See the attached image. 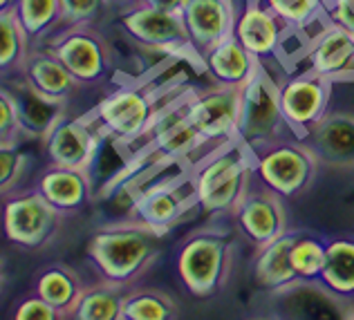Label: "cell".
I'll return each instance as SVG.
<instances>
[{
  "label": "cell",
  "mask_w": 354,
  "mask_h": 320,
  "mask_svg": "<svg viewBox=\"0 0 354 320\" xmlns=\"http://www.w3.org/2000/svg\"><path fill=\"white\" fill-rule=\"evenodd\" d=\"M162 238L137 220L108 224L92 233L86 256L101 280L130 289L160 256Z\"/></svg>",
  "instance_id": "6da1fadb"
},
{
  "label": "cell",
  "mask_w": 354,
  "mask_h": 320,
  "mask_svg": "<svg viewBox=\"0 0 354 320\" xmlns=\"http://www.w3.org/2000/svg\"><path fill=\"white\" fill-rule=\"evenodd\" d=\"M191 180L195 209L202 215L207 218L234 215L254 180L251 153L240 141L220 146L191 168Z\"/></svg>",
  "instance_id": "7a4b0ae2"
},
{
  "label": "cell",
  "mask_w": 354,
  "mask_h": 320,
  "mask_svg": "<svg viewBox=\"0 0 354 320\" xmlns=\"http://www.w3.org/2000/svg\"><path fill=\"white\" fill-rule=\"evenodd\" d=\"M234 265V238L218 227L189 233L175 249L173 269L182 289L198 300L218 296Z\"/></svg>",
  "instance_id": "3957f363"
},
{
  "label": "cell",
  "mask_w": 354,
  "mask_h": 320,
  "mask_svg": "<svg viewBox=\"0 0 354 320\" xmlns=\"http://www.w3.org/2000/svg\"><path fill=\"white\" fill-rule=\"evenodd\" d=\"M160 101V92L148 83H126L101 99L86 117L106 139L133 153L151 130Z\"/></svg>",
  "instance_id": "277c9868"
},
{
  "label": "cell",
  "mask_w": 354,
  "mask_h": 320,
  "mask_svg": "<svg viewBox=\"0 0 354 320\" xmlns=\"http://www.w3.org/2000/svg\"><path fill=\"white\" fill-rule=\"evenodd\" d=\"M254 177L272 188L283 200H296L310 191L319 173V159L301 137L276 141L260 153L251 155Z\"/></svg>",
  "instance_id": "5b68a950"
},
{
  "label": "cell",
  "mask_w": 354,
  "mask_h": 320,
  "mask_svg": "<svg viewBox=\"0 0 354 320\" xmlns=\"http://www.w3.org/2000/svg\"><path fill=\"white\" fill-rule=\"evenodd\" d=\"M287 137L296 135L283 117L281 101H278V83L272 74L260 70L242 88L238 141L254 155Z\"/></svg>",
  "instance_id": "8992f818"
},
{
  "label": "cell",
  "mask_w": 354,
  "mask_h": 320,
  "mask_svg": "<svg viewBox=\"0 0 354 320\" xmlns=\"http://www.w3.org/2000/svg\"><path fill=\"white\" fill-rule=\"evenodd\" d=\"M173 164H182V162L164 164L151 180H146L142 184L144 188H139L135 202L130 206L133 220L146 224L148 229L157 231L160 235L175 227L182 215L191 206H195L191 171L180 168L177 173L169 175V168Z\"/></svg>",
  "instance_id": "52a82bcc"
},
{
  "label": "cell",
  "mask_w": 354,
  "mask_h": 320,
  "mask_svg": "<svg viewBox=\"0 0 354 320\" xmlns=\"http://www.w3.org/2000/svg\"><path fill=\"white\" fill-rule=\"evenodd\" d=\"M65 215L45 200L36 186L3 195V233L9 244L36 251L57 238Z\"/></svg>",
  "instance_id": "ba28073f"
},
{
  "label": "cell",
  "mask_w": 354,
  "mask_h": 320,
  "mask_svg": "<svg viewBox=\"0 0 354 320\" xmlns=\"http://www.w3.org/2000/svg\"><path fill=\"white\" fill-rule=\"evenodd\" d=\"M43 47L59 56V61L81 86H99L113 72L115 59L110 43L92 25L61 27L50 39H45Z\"/></svg>",
  "instance_id": "9c48e42d"
},
{
  "label": "cell",
  "mask_w": 354,
  "mask_h": 320,
  "mask_svg": "<svg viewBox=\"0 0 354 320\" xmlns=\"http://www.w3.org/2000/svg\"><path fill=\"white\" fill-rule=\"evenodd\" d=\"M119 25L128 39L144 50L160 52L173 59H184V56L195 59L184 16L180 12H164V9L135 3L121 9Z\"/></svg>",
  "instance_id": "30bf717a"
},
{
  "label": "cell",
  "mask_w": 354,
  "mask_h": 320,
  "mask_svg": "<svg viewBox=\"0 0 354 320\" xmlns=\"http://www.w3.org/2000/svg\"><path fill=\"white\" fill-rule=\"evenodd\" d=\"M242 90L213 83L211 88L191 90L189 119L200 130L211 150L238 141Z\"/></svg>",
  "instance_id": "8fae6325"
},
{
  "label": "cell",
  "mask_w": 354,
  "mask_h": 320,
  "mask_svg": "<svg viewBox=\"0 0 354 320\" xmlns=\"http://www.w3.org/2000/svg\"><path fill=\"white\" fill-rule=\"evenodd\" d=\"M104 135L88 121V117L63 115L48 133L43 135V150L50 166L90 171L97 162Z\"/></svg>",
  "instance_id": "7c38bea8"
},
{
  "label": "cell",
  "mask_w": 354,
  "mask_h": 320,
  "mask_svg": "<svg viewBox=\"0 0 354 320\" xmlns=\"http://www.w3.org/2000/svg\"><path fill=\"white\" fill-rule=\"evenodd\" d=\"M332 97V81L316 72L301 77H287L278 83V101L283 117L296 137H303L328 115Z\"/></svg>",
  "instance_id": "4fadbf2b"
},
{
  "label": "cell",
  "mask_w": 354,
  "mask_h": 320,
  "mask_svg": "<svg viewBox=\"0 0 354 320\" xmlns=\"http://www.w3.org/2000/svg\"><path fill=\"white\" fill-rule=\"evenodd\" d=\"M234 218L240 233L256 249L290 231L285 200L278 193H274L272 188H267L263 182H258L256 177L251 180L245 197L240 200Z\"/></svg>",
  "instance_id": "5bb4252c"
},
{
  "label": "cell",
  "mask_w": 354,
  "mask_h": 320,
  "mask_svg": "<svg viewBox=\"0 0 354 320\" xmlns=\"http://www.w3.org/2000/svg\"><path fill=\"white\" fill-rule=\"evenodd\" d=\"M290 32L265 0H245L240 5L234 36L256 56L260 65L281 59L285 36Z\"/></svg>",
  "instance_id": "9a60e30c"
},
{
  "label": "cell",
  "mask_w": 354,
  "mask_h": 320,
  "mask_svg": "<svg viewBox=\"0 0 354 320\" xmlns=\"http://www.w3.org/2000/svg\"><path fill=\"white\" fill-rule=\"evenodd\" d=\"M238 0H186L182 9L195 61L209 47L234 34L238 21Z\"/></svg>",
  "instance_id": "2e32d148"
},
{
  "label": "cell",
  "mask_w": 354,
  "mask_h": 320,
  "mask_svg": "<svg viewBox=\"0 0 354 320\" xmlns=\"http://www.w3.org/2000/svg\"><path fill=\"white\" fill-rule=\"evenodd\" d=\"M319 164L332 171H354V115L352 112H328L319 124L301 137Z\"/></svg>",
  "instance_id": "e0dca14e"
},
{
  "label": "cell",
  "mask_w": 354,
  "mask_h": 320,
  "mask_svg": "<svg viewBox=\"0 0 354 320\" xmlns=\"http://www.w3.org/2000/svg\"><path fill=\"white\" fill-rule=\"evenodd\" d=\"M200 65L213 83L227 88H245L263 70V65L234 34L200 54Z\"/></svg>",
  "instance_id": "ac0fdd59"
},
{
  "label": "cell",
  "mask_w": 354,
  "mask_h": 320,
  "mask_svg": "<svg viewBox=\"0 0 354 320\" xmlns=\"http://www.w3.org/2000/svg\"><path fill=\"white\" fill-rule=\"evenodd\" d=\"M305 56L310 70L330 81L354 77V36L332 23L305 47Z\"/></svg>",
  "instance_id": "d6986e66"
},
{
  "label": "cell",
  "mask_w": 354,
  "mask_h": 320,
  "mask_svg": "<svg viewBox=\"0 0 354 320\" xmlns=\"http://www.w3.org/2000/svg\"><path fill=\"white\" fill-rule=\"evenodd\" d=\"M21 77L30 83L34 90L50 99L68 103L83 86L72 77V72L59 61L57 54H52L48 47L36 45L27 54Z\"/></svg>",
  "instance_id": "ffe728a7"
},
{
  "label": "cell",
  "mask_w": 354,
  "mask_h": 320,
  "mask_svg": "<svg viewBox=\"0 0 354 320\" xmlns=\"http://www.w3.org/2000/svg\"><path fill=\"white\" fill-rule=\"evenodd\" d=\"M36 188L63 215L83 211L92 200L90 171H74V168L48 164V168L39 175Z\"/></svg>",
  "instance_id": "44dd1931"
},
{
  "label": "cell",
  "mask_w": 354,
  "mask_h": 320,
  "mask_svg": "<svg viewBox=\"0 0 354 320\" xmlns=\"http://www.w3.org/2000/svg\"><path fill=\"white\" fill-rule=\"evenodd\" d=\"M5 86L12 90L16 106H18V117H21L23 135L25 137H41L57 124V121L65 115V106L68 103L50 99L34 90L23 77L5 81Z\"/></svg>",
  "instance_id": "7402d4cb"
},
{
  "label": "cell",
  "mask_w": 354,
  "mask_h": 320,
  "mask_svg": "<svg viewBox=\"0 0 354 320\" xmlns=\"http://www.w3.org/2000/svg\"><path fill=\"white\" fill-rule=\"evenodd\" d=\"M296 233L298 231H287L281 238L258 247L254 260V280L260 289L269 291V294H278V291L298 282V276L290 258Z\"/></svg>",
  "instance_id": "603a6c76"
},
{
  "label": "cell",
  "mask_w": 354,
  "mask_h": 320,
  "mask_svg": "<svg viewBox=\"0 0 354 320\" xmlns=\"http://www.w3.org/2000/svg\"><path fill=\"white\" fill-rule=\"evenodd\" d=\"M316 282L343 303H354V235L328 238V258Z\"/></svg>",
  "instance_id": "cb8c5ba5"
},
{
  "label": "cell",
  "mask_w": 354,
  "mask_h": 320,
  "mask_svg": "<svg viewBox=\"0 0 354 320\" xmlns=\"http://www.w3.org/2000/svg\"><path fill=\"white\" fill-rule=\"evenodd\" d=\"M83 282L79 274L72 267L63 265V262H54L39 269L34 274L32 280V291L39 294L43 300H48L52 307H57L63 318H70L74 307H77L81 291H83Z\"/></svg>",
  "instance_id": "d4e9b609"
},
{
  "label": "cell",
  "mask_w": 354,
  "mask_h": 320,
  "mask_svg": "<svg viewBox=\"0 0 354 320\" xmlns=\"http://www.w3.org/2000/svg\"><path fill=\"white\" fill-rule=\"evenodd\" d=\"M128 294L126 287L113 285L101 280L86 285L81 291V298L70 318L74 320H121L124 298Z\"/></svg>",
  "instance_id": "484cf974"
},
{
  "label": "cell",
  "mask_w": 354,
  "mask_h": 320,
  "mask_svg": "<svg viewBox=\"0 0 354 320\" xmlns=\"http://www.w3.org/2000/svg\"><path fill=\"white\" fill-rule=\"evenodd\" d=\"M12 14L21 23L32 47L43 45L45 39L63 27L61 0H18Z\"/></svg>",
  "instance_id": "4316f807"
},
{
  "label": "cell",
  "mask_w": 354,
  "mask_h": 320,
  "mask_svg": "<svg viewBox=\"0 0 354 320\" xmlns=\"http://www.w3.org/2000/svg\"><path fill=\"white\" fill-rule=\"evenodd\" d=\"M177 316V303L157 287H130L121 309V320H173Z\"/></svg>",
  "instance_id": "83f0119b"
},
{
  "label": "cell",
  "mask_w": 354,
  "mask_h": 320,
  "mask_svg": "<svg viewBox=\"0 0 354 320\" xmlns=\"http://www.w3.org/2000/svg\"><path fill=\"white\" fill-rule=\"evenodd\" d=\"M32 43L12 12H0V72L3 81L21 77Z\"/></svg>",
  "instance_id": "f1b7e54d"
},
{
  "label": "cell",
  "mask_w": 354,
  "mask_h": 320,
  "mask_svg": "<svg viewBox=\"0 0 354 320\" xmlns=\"http://www.w3.org/2000/svg\"><path fill=\"white\" fill-rule=\"evenodd\" d=\"M290 258L298 280L316 282L328 258V240L310 233H296Z\"/></svg>",
  "instance_id": "f546056e"
},
{
  "label": "cell",
  "mask_w": 354,
  "mask_h": 320,
  "mask_svg": "<svg viewBox=\"0 0 354 320\" xmlns=\"http://www.w3.org/2000/svg\"><path fill=\"white\" fill-rule=\"evenodd\" d=\"M269 9L292 32H303L316 18L323 16L325 0H265Z\"/></svg>",
  "instance_id": "4dcf8cb0"
},
{
  "label": "cell",
  "mask_w": 354,
  "mask_h": 320,
  "mask_svg": "<svg viewBox=\"0 0 354 320\" xmlns=\"http://www.w3.org/2000/svg\"><path fill=\"white\" fill-rule=\"evenodd\" d=\"M110 7H113V0H61L63 27L95 25Z\"/></svg>",
  "instance_id": "1f68e13d"
},
{
  "label": "cell",
  "mask_w": 354,
  "mask_h": 320,
  "mask_svg": "<svg viewBox=\"0 0 354 320\" xmlns=\"http://www.w3.org/2000/svg\"><path fill=\"white\" fill-rule=\"evenodd\" d=\"M23 135L21 117H18V106L12 90L5 83L0 88V146H18Z\"/></svg>",
  "instance_id": "d6a6232c"
},
{
  "label": "cell",
  "mask_w": 354,
  "mask_h": 320,
  "mask_svg": "<svg viewBox=\"0 0 354 320\" xmlns=\"http://www.w3.org/2000/svg\"><path fill=\"white\" fill-rule=\"evenodd\" d=\"M27 155L18 153V146H0V184H3V195L9 191H16L18 182L25 173Z\"/></svg>",
  "instance_id": "836d02e7"
},
{
  "label": "cell",
  "mask_w": 354,
  "mask_h": 320,
  "mask_svg": "<svg viewBox=\"0 0 354 320\" xmlns=\"http://www.w3.org/2000/svg\"><path fill=\"white\" fill-rule=\"evenodd\" d=\"M9 318L14 320H59L63 318L57 307H52L48 300H43L39 294H27L21 298V303L12 307Z\"/></svg>",
  "instance_id": "e575fe53"
},
{
  "label": "cell",
  "mask_w": 354,
  "mask_h": 320,
  "mask_svg": "<svg viewBox=\"0 0 354 320\" xmlns=\"http://www.w3.org/2000/svg\"><path fill=\"white\" fill-rule=\"evenodd\" d=\"M323 16L354 36V0H325Z\"/></svg>",
  "instance_id": "d590c367"
},
{
  "label": "cell",
  "mask_w": 354,
  "mask_h": 320,
  "mask_svg": "<svg viewBox=\"0 0 354 320\" xmlns=\"http://www.w3.org/2000/svg\"><path fill=\"white\" fill-rule=\"evenodd\" d=\"M137 3L155 7V9H164V12H180L182 14L186 0H137Z\"/></svg>",
  "instance_id": "8d00e7d4"
},
{
  "label": "cell",
  "mask_w": 354,
  "mask_h": 320,
  "mask_svg": "<svg viewBox=\"0 0 354 320\" xmlns=\"http://www.w3.org/2000/svg\"><path fill=\"white\" fill-rule=\"evenodd\" d=\"M18 0H0V12H14Z\"/></svg>",
  "instance_id": "74e56055"
},
{
  "label": "cell",
  "mask_w": 354,
  "mask_h": 320,
  "mask_svg": "<svg viewBox=\"0 0 354 320\" xmlns=\"http://www.w3.org/2000/svg\"><path fill=\"white\" fill-rule=\"evenodd\" d=\"M137 0H113V7H119V9H126L130 5H135Z\"/></svg>",
  "instance_id": "f35d334b"
},
{
  "label": "cell",
  "mask_w": 354,
  "mask_h": 320,
  "mask_svg": "<svg viewBox=\"0 0 354 320\" xmlns=\"http://www.w3.org/2000/svg\"><path fill=\"white\" fill-rule=\"evenodd\" d=\"M238 3H240V5H242V3H245V0H238Z\"/></svg>",
  "instance_id": "ab89813d"
}]
</instances>
